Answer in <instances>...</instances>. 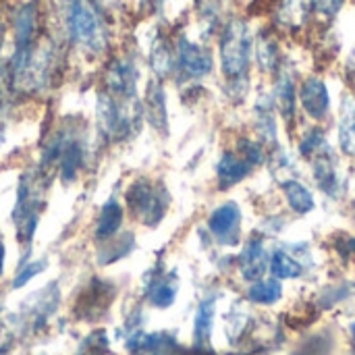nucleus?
Wrapping results in <instances>:
<instances>
[{
  "instance_id": "nucleus-1",
  "label": "nucleus",
  "mask_w": 355,
  "mask_h": 355,
  "mask_svg": "<svg viewBox=\"0 0 355 355\" xmlns=\"http://www.w3.org/2000/svg\"><path fill=\"white\" fill-rule=\"evenodd\" d=\"M254 37L256 31L243 17H229L218 29V62L231 85H241L250 77L254 64Z\"/></svg>"
},
{
  "instance_id": "nucleus-2",
  "label": "nucleus",
  "mask_w": 355,
  "mask_h": 355,
  "mask_svg": "<svg viewBox=\"0 0 355 355\" xmlns=\"http://www.w3.org/2000/svg\"><path fill=\"white\" fill-rule=\"evenodd\" d=\"M64 23L73 44L98 52L106 42V23L98 0H64Z\"/></svg>"
},
{
  "instance_id": "nucleus-3",
  "label": "nucleus",
  "mask_w": 355,
  "mask_h": 355,
  "mask_svg": "<svg viewBox=\"0 0 355 355\" xmlns=\"http://www.w3.org/2000/svg\"><path fill=\"white\" fill-rule=\"evenodd\" d=\"M175 69L189 79H202L212 73L214 56L210 48L202 42H193L185 35H179L175 46Z\"/></svg>"
},
{
  "instance_id": "nucleus-4",
  "label": "nucleus",
  "mask_w": 355,
  "mask_h": 355,
  "mask_svg": "<svg viewBox=\"0 0 355 355\" xmlns=\"http://www.w3.org/2000/svg\"><path fill=\"white\" fill-rule=\"evenodd\" d=\"M127 204L144 225L158 223L166 210L162 189L154 187L150 181H135L127 191Z\"/></svg>"
},
{
  "instance_id": "nucleus-5",
  "label": "nucleus",
  "mask_w": 355,
  "mask_h": 355,
  "mask_svg": "<svg viewBox=\"0 0 355 355\" xmlns=\"http://www.w3.org/2000/svg\"><path fill=\"white\" fill-rule=\"evenodd\" d=\"M40 206H42V196H40L37 183L29 177H23L19 185L17 206H15V225H19V233L25 241L31 239L35 231Z\"/></svg>"
},
{
  "instance_id": "nucleus-6",
  "label": "nucleus",
  "mask_w": 355,
  "mask_h": 355,
  "mask_svg": "<svg viewBox=\"0 0 355 355\" xmlns=\"http://www.w3.org/2000/svg\"><path fill=\"white\" fill-rule=\"evenodd\" d=\"M254 62L260 67L262 73H277L281 64L285 62L281 42L277 37L275 27H264L256 31L254 37Z\"/></svg>"
},
{
  "instance_id": "nucleus-7",
  "label": "nucleus",
  "mask_w": 355,
  "mask_h": 355,
  "mask_svg": "<svg viewBox=\"0 0 355 355\" xmlns=\"http://www.w3.org/2000/svg\"><path fill=\"white\" fill-rule=\"evenodd\" d=\"M297 96H300V102L304 106V110L320 121L327 116L329 112V104H331V96H329V87H327V81L318 75H310L302 81L300 89H297Z\"/></svg>"
},
{
  "instance_id": "nucleus-8",
  "label": "nucleus",
  "mask_w": 355,
  "mask_h": 355,
  "mask_svg": "<svg viewBox=\"0 0 355 355\" xmlns=\"http://www.w3.org/2000/svg\"><path fill=\"white\" fill-rule=\"evenodd\" d=\"M239 225H241V210L235 202H227L218 206L208 218L210 231L223 241H233L239 231Z\"/></svg>"
},
{
  "instance_id": "nucleus-9",
  "label": "nucleus",
  "mask_w": 355,
  "mask_h": 355,
  "mask_svg": "<svg viewBox=\"0 0 355 355\" xmlns=\"http://www.w3.org/2000/svg\"><path fill=\"white\" fill-rule=\"evenodd\" d=\"M310 17H312L310 0H277V8H275L277 29H289V31L302 29Z\"/></svg>"
},
{
  "instance_id": "nucleus-10",
  "label": "nucleus",
  "mask_w": 355,
  "mask_h": 355,
  "mask_svg": "<svg viewBox=\"0 0 355 355\" xmlns=\"http://www.w3.org/2000/svg\"><path fill=\"white\" fill-rule=\"evenodd\" d=\"M314 177H316L320 189L327 191L331 198L341 196V175L337 171V164H335V158L331 156V152L320 154L314 160Z\"/></svg>"
},
{
  "instance_id": "nucleus-11",
  "label": "nucleus",
  "mask_w": 355,
  "mask_h": 355,
  "mask_svg": "<svg viewBox=\"0 0 355 355\" xmlns=\"http://www.w3.org/2000/svg\"><path fill=\"white\" fill-rule=\"evenodd\" d=\"M339 144L341 150L349 156H355V96L345 94L339 116Z\"/></svg>"
},
{
  "instance_id": "nucleus-12",
  "label": "nucleus",
  "mask_w": 355,
  "mask_h": 355,
  "mask_svg": "<svg viewBox=\"0 0 355 355\" xmlns=\"http://www.w3.org/2000/svg\"><path fill=\"white\" fill-rule=\"evenodd\" d=\"M252 164L241 156H235V154H225L218 162V168H216V175H218V183L223 189H229L231 185L239 183L248 173H250Z\"/></svg>"
},
{
  "instance_id": "nucleus-13",
  "label": "nucleus",
  "mask_w": 355,
  "mask_h": 355,
  "mask_svg": "<svg viewBox=\"0 0 355 355\" xmlns=\"http://www.w3.org/2000/svg\"><path fill=\"white\" fill-rule=\"evenodd\" d=\"M123 223V208L116 200H108L98 216V227H96V237L98 239H110L116 235Z\"/></svg>"
},
{
  "instance_id": "nucleus-14",
  "label": "nucleus",
  "mask_w": 355,
  "mask_h": 355,
  "mask_svg": "<svg viewBox=\"0 0 355 355\" xmlns=\"http://www.w3.org/2000/svg\"><path fill=\"white\" fill-rule=\"evenodd\" d=\"M264 268H266V256H264V248L260 241H252L243 254H241V270H243V277L250 279V281H256L264 275Z\"/></svg>"
},
{
  "instance_id": "nucleus-15",
  "label": "nucleus",
  "mask_w": 355,
  "mask_h": 355,
  "mask_svg": "<svg viewBox=\"0 0 355 355\" xmlns=\"http://www.w3.org/2000/svg\"><path fill=\"white\" fill-rule=\"evenodd\" d=\"M285 196H287V202L289 206L300 212V214H306L314 208V198L312 193L308 191V187H304L302 183L297 181H289L285 183Z\"/></svg>"
},
{
  "instance_id": "nucleus-16",
  "label": "nucleus",
  "mask_w": 355,
  "mask_h": 355,
  "mask_svg": "<svg viewBox=\"0 0 355 355\" xmlns=\"http://www.w3.org/2000/svg\"><path fill=\"white\" fill-rule=\"evenodd\" d=\"M270 272L277 279H295L302 275V266L285 252H275L270 260Z\"/></svg>"
},
{
  "instance_id": "nucleus-17",
  "label": "nucleus",
  "mask_w": 355,
  "mask_h": 355,
  "mask_svg": "<svg viewBox=\"0 0 355 355\" xmlns=\"http://www.w3.org/2000/svg\"><path fill=\"white\" fill-rule=\"evenodd\" d=\"M148 112H150V119H152V123L156 127L166 121L164 92H162V87L156 81L152 85H148Z\"/></svg>"
},
{
  "instance_id": "nucleus-18",
  "label": "nucleus",
  "mask_w": 355,
  "mask_h": 355,
  "mask_svg": "<svg viewBox=\"0 0 355 355\" xmlns=\"http://www.w3.org/2000/svg\"><path fill=\"white\" fill-rule=\"evenodd\" d=\"M212 318H214V304L212 302H204L198 310L196 316V341L202 345L208 341L210 331H212Z\"/></svg>"
},
{
  "instance_id": "nucleus-19",
  "label": "nucleus",
  "mask_w": 355,
  "mask_h": 355,
  "mask_svg": "<svg viewBox=\"0 0 355 355\" xmlns=\"http://www.w3.org/2000/svg\"><path fill=\"white\" fill-rule=\"evenodd\" d=\"M281 297V285L272 281H260L250 289V300L256 304H275Z\"/></svg>"
},
{
  "instance_id": "nucleus-20",
  "label": "nucleus",
  "mask_w": 355,
  "mask_h": 355,
  "mask_svg": "<svg viewBox=\"0 0 355 355\" xmlns=\"http://www.w3.org/2000/svg\"><path fill=\"white\" fill-rule=\"evenodd\" d=\"M175 295H177V287L164 279V281L152 283V289H150V295L148 297H150V302L156 308H168L175 302Z\"/></svg>"
},
{
  "instance_id": "nucleus-21",
  "label": "nucleus",
  "mask_w": 355,
  "mask_h": 355,
  "mask_svg": "<svg viewBox=\"0 0 355 355\" xmlns=\"http://www.w3.org/2000/svg\"><path fill=\"white\" fill-rule=\"evenodd\" d=\"M44 270V262H31V264H27L25 268H21V272L15 277V281H12V287L15 289H19V287H23L25 283H29L35 275H40Z\"/></svg>"
},
{
  "instance_id": "nucleus-22",
  "label": "nucleus",
  "mask_w": 355,
  "mask_h": 355,
  "mask_svg": "<svg viewBox=\"0 0 355 355\" xmlns=\"http://www.w3.org/2000/svg\"><path fill=\"white\" fill-rule=\"evenodd\" d=\"M2 270H4V243L0 239V275H2Z\"/></svg>"
},
{
  "instance_id": "nucleus-23",
  "label": "nucleus",
  "mask_w": 355,
  "mask_h": 355,
  "mask_svg": "<svg viewBox=\"0 0 355 355\" xmlns=\"http://www.w3.org/2000/svg\"><path fill=\"white\" fill-rule=\"evenodd\" d=\"M352 331H354V337H355V324H354V327H352Z\"/></svg>"
}]
</instances>
